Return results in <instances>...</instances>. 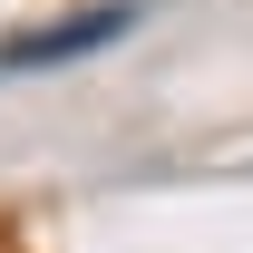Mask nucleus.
I'll list each match as a JSON object with an SVG mask.
<instances>
[{
  "mask_svg": "<svg viewBox=\"0 0 253 253\" xmlns=\"http://www.w3.org/2000/svg\"><path fill=\"white\" fill-rule=\"evenodd\" d=\"M126 30H136V0H88V10H68V20H39V30L0 39V78L68 68V59H88V49H117Z\"/></svg>",
  "mask_w": 253,
  "mask_h": 253,
  "instance_id": "1",
  "label": "nucleus"
}]
</instances>
